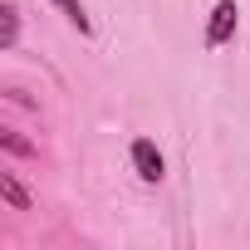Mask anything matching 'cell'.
Segmentation results:
<instances>
[{"mask_svg": "<svg viewBox=\"0 0 250 250\" xmlns=\"http://www.w3.org/2000/svg\"><path fill=\"white\" fill-rule=\"evenodd\" d=\"M235 25H240L235 0H216L211 25H206V49H221V44H230V40H235Z\"/></svg>", "mask_w": 250, "mask_h": 250, "instance_id": "cell-1", "label": "cell"}, {"mask_svg": "<svg viewBox=\"0 0 250 250\" xmlns=\"http://www.w3.org/2000/svg\"><path fill=\"white\" fill-rule=\"evenodd\" d=\"M0 196H5V201H10L15 211H30V196H25V187H20V182H15L10 172H0Z\"/></svg>", "mask_w": 250, "mask_h": 250, "instance_id": "cell-4", "label": "cell"}, {"mask_svg": "<svg viewBox=\"0 0 250 250\" xmlns=\"http://www.w3.org/2000/svg\"><path fill=\"white\" fill-rule=\"evenodd\" d=\"M54 5H59V15L79 30V35H88L93 25H88V10H83V0H54Z\"/></svg>", "mask_w": 250, "mask_h": 250, "instance_id": "cell-3", "label": "cell"}, {"mask_svg": "<svg viewBox=\"0 0 250 250\" xmlns=\"http://www.w3.org/2000/svg\"><path fill=\"white\" fill-rule=\"evenodd\" d=\"M0 143H5V152H15V157H30V152H35V147H30L15 128H0Z\"/></svg>", "mask_w": 250, "mask_h": 250, "instance_id": "cell-6", "label": "cell"}, {"mask_svg": "<svg viewBox=\"0 0 250 250\" xmlns=\"http://www.w3.org/2000/svg\"><path fill=\"white\" fill-rule=\"evenodd\" d=\"M0 20H5V30H0V49H15V35H20V10L5 5L0 10Z\"/></svg>", "mask_w": 250, "mask_h": 250, "instance_id": "cell-5", "label": "cell"}, {"mask_svg": "<svg viewBox=\"0 0 250 250\" xmlns=\"http://www.w3.org/2000/svg\"><path fill=\"white\" fill-rule=\"evenodd\" d=\"M133 167H138V177H143V182H162V177H167V162H162L157 143H147V138H138V143H133Z\"/></svg>", "mask_w": 250, "mask_h": 250, "instance_id": "cell-2", "label": "cell"}]
</instances>
